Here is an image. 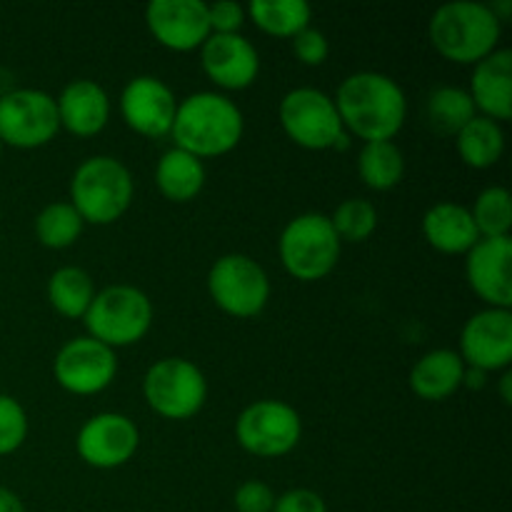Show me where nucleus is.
Wrapping results in <instances>:
<instances>
[{"mask_svg":"<svg viewBox=\"0 0 512 512\" xmlns=\"http://www.w3.org/2000/svg\"><path fill=\"white\" fill-rule=\"evenodd\" d=\"M463 373L465 363L455 350H433L425 353L418 363L410 370V388L418 398L423 400H438L450 398L463 388Z\"/></svg>","mask_w":512,"mask_h":512,"instance_id":"nucleus-22","label":"nucleus"},{"mask_svg":"<svg viewBox=\"0 0 512 512\" xmlns=\"http://www.w3.org/2000/svg\"><path fill=\"white\" fill-rule=\"evenodd\" d=\"M333 103L345 133H353L365 143L393 140L408 115L403 88L390 75L373 70L348 75L338 85Z\"/></svg>","mask_w":512,"mask_h":512,"instance_id":"nucleus-1","label":"nucleus"},{"mask_svg":"<svg viewBox=\"0 0 512 512\" xmlns=\"http://www.w3.org/2000/svg\"><path fill=\"white\" fill-rule=\"evenodd\" d=\"M133 175L110 155H93L75 168L70 180V205L83 223L110 225L133 203Z\"/></svg>","mask_w":512,"mask_h":512,"instance_id":"nucleus-4","label":"nucleus"},{"mask_svg":"<svg viewBox=\"0 0 512 512\" xmlns=\"http://www.w3.org/2000/svg\"><path fill=\"white\" fill-rule=\"evenodd\" d=\"M455 148H458L460 160L468 168L485 170L493 168L505 150V135L500 123L475 115L458 135H455Z\"/></svg>","mask_w":512,"mask_h":512,"instance_id":"nucleus-24","label":"nucleus"},{"mask_svg":"<svg viewBox=\"0 0 512 512\" xmlns=\"http://www.w3.org/2000/svg\"><path fill=\"white\" fill-rule=\"evenodd\" d=\"M140 445V433L130 418L120 413L93 415L80 428L75 448L78 455L98 470H113L133 460Z\"/></svg>","mask_w":512,"mask_h":512,"instance_id":"nucleus-14","label":"nucleus"},{"mask_svg":"<svg viewBox=\"0 0 512 512\" xmlns=\"http://www.w3.org/2000/svg\"><path fill=\"white\" fill-rule=\"evenodd\" d=\"M480 238H508L512 228V198L500 185H490L475 198L470 210Z\"/></svg>","mask_w":512,"mask_h":512,"instance_id":"nucleus-30","label":"nucleus"},{"mask_svg":"<svg viewBox=\"0 0 512 512\" xmlns=\"http://www.w3.org/2000/svg\"><path fill=\"white\" fill-rule=\"evenodd\" d=\"M423 235L430 248L445 255H468L480 240L470 208L458 203H438L423 215Z\"/></svg>","mask_w":512,"mask_h":512,"instance_id":"nucleus-21","label":"nucleus"},{"mask_svg":"<svg viewBox=\"0 0 512 512\" xmlns=\"http://www.w3.org/2000/svg\"><path fill=\"white\" fill-rule=\"evenodd\" d=\"M470 98L475 110H483V118L510 120L512 118V53L495 50L488 58L480 60L473 70Z\"/></svg>","mask_w":512,"mask_h":512,"instance_id":"nucleus-20","label":"nucleus"},{"mask_svg":"<svg viewBox=\"0 0 512 512\" xmlns=\"http://www.w3.org/2000/svg\"><path fill=\"white\" fill-rule=\"evenodd\" d=\"M60 130L55 98L45 90L20 88L0 98V143L13 148L48 145Z\"/></svg>","mask_w":512,"mask_h":512,"instance_id":"nucleus-11","label":"nucleus"},{"mask_svg":"<svg viewBox=\"0 0 512 512\" xmlns=\"http://www.w3.org/2000/svg\"><path fill=\"white\" fill-rule=\"evenodd\" d=\"M0 150H3V143H0Z\"/></svg>","mask_w":512,"mask_h":512,"instance_id":"nucleus-40","label":"nucleus"},{"mask_svg":"<svg viewBox=\"0 0 512 512\" xmlns=\"http://www.w3.org/2000/svg\"><path fill=\"white\" fill-rule=\"evenodd\" d=\"M178 98L173 90L153 75H138L120 95V113L125 125L145 138H163L173 128Z\"/></svg>","mask_w":512,"mask_h":512,"instance_id":"nucleus-16","label":"nucleus"},{"mask_svg":"<svg viewBox=\"0 0 512 512\" xmlns=\"http://www.w3.org/2000/svg\"><path fill=\"white\" fill-rule=\"evenodd\" d=\"M248 15L263 33L275 38H293L308 28L313 10L305 0H253Z\"/></svg>","mask_w":512,"mask_h":512,"instance_id":"nucleus-26","label":"nucleus"},{"mask_svg":"<svg viewBox=\"0 0 512 512\" xmlns=\"http://www.w3.org/2000/svg\"><path fill=\"white\" fill-rule=\"evenodd\" d=\"M83 218L70 203H50L35 218V235L50 250L70 248L83 233Z\"/></svg>","mask_w":512,"mask_h":512,"instance_id":"nucleus-29","label":"nucleus"},{"mask_svg":"<svg viewBox=\"0 0 512 512\" xmlns=\"http://www.w3.org/2000/svg\"><path fill=\"white\" fill-rule=\"evenodd\" d=\"M460 358L465 368L483 373L508 370L512 363V313L488 308L475 313L460 333Z\"/></svg>","mask_w":512,"mask_h":512,"instance_id":"nucleus-13","label":"nucleus"},{"mask_svg":"<svg viewBox=\"0 0 512 512\" xmlns=\"http://www.w3.org/2000/svg\"><path fill=\"white\" fill-rule=\"evenodd\" d=\"M340 238L328 215L303 213L290 220L278 240L283 268L303 283H315L333 273L340 260Z\"/></svg>","mask_w":512,"mask_h":512,"instance_id":"nucleus-5","label":"nucleus"},{"mask_svg":"<svg viewBox=\"0 0 512 512\" xmlns=\"http://www.w3.org/2000/svg\"><path fill=\"white\" fill-rule=\"evenodd\" d=\"M293 53L295 58L300 60L303 65H323L328 60L330 53V43L325 38V33H320L318 28L308 25V28L300 30L298 35H293Z\"/></svg>","mask_w":512,"mask_h":512,"instance_id":"nucleus-33","label":"nucleus"},{"mask_svg":"<svg viewBox=\"0 0 512 512\" xmlns=\"http://www.w3.org/2000/svg\"><path fill=\"white\" fill-rule=\"evenodd\" d=\"M118 373L115 350L98 343L90 335L75 338L58 350L53 375L63 390L73 395H98L108 388Z\"/></svg>","mask_w":512,"mask_h":512,"instance_id":"nucleus-12","label":"nucleus"},{"mask_svg":"<svg viewBox=\"0 0 512 512\" xmlns=\"http://www.w3.org/2000/svg\"><path fill=\"white\" fill-rule=\"evenodd\" d=\"M273 512H328V505L313 490L295 488L275 498Z\"/></svg>","mask_w":512,"mask_h":512,"instance_id":"nucleus-36","label":"nucleus"},{"mask_svg":"<svg viewBox=\"0 0 512 512\" xmlns=\"http://www.w3.org/2000/svg\"><path fill=\"white\" fill-rule=\"evenodd\" d=\"M243 130L245 120L238 105L225 95L203 90L180 100L170 135L175 148L205 160L238 148Z\"/></svg>","mask_w":512,"mask_h":512,"instance_id":"nucleus-2","label":"nucleus"},{"mask_svg":"<svg viewBox=\"0 0 512 512\" xmlns=\"http://www.w3.org/2000/svg\"><path fill=\"white\" fill-rule=\"evenodd\" d=\"M280 125L305 150H335L345 135L333 98L318 88H295L280 100Z\"/></svg>","mask_w":512,"mask_h":512,"instance_id":"nucleus-9","label":"nucleus"},{"mask_svg":"<svg viewBox=\"0 0 512 512\" xmlns=\"http://www.w3.org/2000/svg\"><path fill=\"white\" fill-rule=\"evenodd\" d=\"M200 63L205 75L225 90H245L260 73V55L245 35H215L200 45Z\"/></svg>","mask_w":512,"mask_h":512,"instance_id":"nucleus-18","label":"nucleus"},{"mask_svg":"<svg viewBox=\"0 0 512 512\" xmlns=\"http://www.w3.org/2000/svg\"><path fill=\"white\" fill-rule=\"evenodd\" d=\"M485 375L488 373H483V370H478V368H465L463 385H468V388H473V390L485 388Z\"/></svg>","mask_w":512,"mask_h":512,"instance_id":"nucleus-38","label":"nucleus"},{"mask_svg":"<svg viewBox=\"0 0 512 512\" xmlns=\"http://www.w3.org/2000/svg\"><path fill=\"white\" fill-rule=\"evenodd\" d=\"M358 173L370 190H393L405 175V158L393 140L365 143L358 155Z\"/></svg>","mask_w":512,"mask_h":512,"instance_id":"nucleus-28","label":"nucleus"},{"mask_svg":"<svg viewBox=\"0 0 512 512\" xmlns=\"http://www.w3.org/2000/svg\"><path fill=\"white\" fill-rule=\"evenodd\" d=\"M155 185L163 198L173 203H188L198 198L205 185L203 160L180 148H170L168 153L160 155L158 168H155Z\"/></svg>","mask_w":512,"mask_h":512,"instance_id":"nucleus-23","label":"nucleus"},{"mask_svg":"<svg viewBox=\"0 0 512 512\" xmlns=\"http://www.w3.org/2000/svg\"><path fill=\"white\" fill-rule=\"evenodd\" d=\"M510 385H512V373H510V370H505L503 378H500V398H503V403H505V405H508L510 400H512V390H510Z\"/></svg>","mask_w":512,"mask_h":512,"instance_id":"nucleus-39","label":"nucleus"},{"mask_svg":"<svg viewBox=\"0 0 512 512\" xmlns=\"http://www.w3.org/2000/svg\"><path fill=\"white\" fill-rule=\"evenodd\" d=\"M433 48L458 65H478L498 50L503 20L493 8L473 0H455L440 5L428 25Z\"/></svg>","mask_w":512,"mask_h":512,"instance_id":"nucleus-3","label":"nucleus"},{"mask_svg":"<svg viewBox=\"0 0 512 512\" xmlns=\"http://www.w3.org/2000/svg\"><path fill=\"white\" fill-rule=\"evenodd\" d=\"M425 115L440 135H458L478 115V110L468 90L440 85L425 100Z\"/></svg>","mask_w":512,"mask_h":512,"instance_id":"nucleus-27","label":"nucleus"},{"mask_svg":"<svg viewBox=\"0 0 512 512\" xmlns=\"http://www.w3.org/2000/svg\"><path fill=\"white\" fill-rule=\"evenodd\" d=\"M145 403L165 420H188L208 400V380L185 358H163L143 378Z\"/></svg>","mask_w":512,"mask_h":512,"instance_id":"nucleus-7","label":"nucleus"},{"mask_svg":"<svg viewBox=\"0 0 512 512\" xmlns=\"http://www.w3.org/2000/svg\"><path fill=\"white\" fill-rule=\"evenodd\" d=\"M28 438V415L10 395H0V455H10Z\"/></svg>","mask_w":512,"mask_h":512,"instance_id":"nucleus-32","label":"nucleus"},{"mask_svg":"<svg viewBox=\"0 0 512 512\" xmlns=\"http://www.w3.org/2000/svg\"><path fill=\"white\" fill-rule=\"evenodd\" d=\"M145 23L163 48L188 53L210 38L208 3L203 0H153L145 8Z\"/></svg>","mask_w":512,"mask_h":512,"instance_id":"nucleus-15","label":"nucleus"},{"mask_svg":"<svg viewBox=\"0 0 512 512\" xmlns=\"http://www.w3.org/2000/svg\"><path fill=\"white\" fill-rule=\"evenodd\" d=\"M245 23V8L235 0H218V3L208 5V25L210 33L215 35H230L240 33Z\"/></svg>","mask_w":512,"mask_h":512,"instance_id":"nucleus-35","label":"nucleus"},{"mask_svg":"<svg viewBox=\"0 0 512 512\" xmlns=\"http://www.w3.org/2000/svg\"><path fill=\"white\" fill-rule=\"evenodd\" d=\"M95 298V283L90 278L88 270L75 268V265H65V268L55 270L48 280V300L53 305L55 313L63 318L78 320L85 318L90 303Z\"/></svg>","mask_w":512,"mask_h":512,"instance_id":"nucleus-25","label":"nucleus"},{"mask_svg":"<svg viewBox=\"0 0 512 512\" xmlns=\"http://www.w3.org/2000/svg\"><path fill=\"white\" fill-rule=\"evenodd\" d=\"M330 223H333L340 243H363L378 228V210L370 200L350 198L335 208Z\"/></svg>","mask_w":512,"mask_h":512,"instance_id":"nucleus-31","label":"nucleus"},{"mask_svg":"<svg viewBox=\"0 0 512 512\" xmlns=\"http://www.w3.org/2000/svg\"><path fill=\"white\" fill-rule=\"evenodd\" d=\"M512 240L480 238L465 255V275L473 293L490 308L510 310L512 305Z\"/></svg>","mask_w":512,"mask_h":512,"instance_id":"nucleus-17","label":"nucleus"},{"mask_svg":"<svg viewBox=\"0 0 512 512\" xmlns=\"http://www.w3.org/2000/svg\"><path fill=\"white\" fill-rule=\"evenodd\" d=\"M303 435V420L293 405L283 400H258L235 420L240 448L255 458H283Z\"/></svg>","mask_w":512,"mask_h":512,"instance_id":"nucleus-10","label":"nucleus"},{"mask_svg":"<svg viewBox=\"0 0 512 512\" xmlns=\"http://www.w3.org/2000/svg\"><path fill=\"white\" fill-rule=\"evenodd\" d=\"M0 512H25V505L13 490L0 488Z\"/></svg>","mask_w":512,"mask_h":512,"instance_id":"nucleus-37","label":"nucleus"},{"mask_svg":"<svg viewBox=\"0 0 512 512\" xmlns=\"http://www.w3.org/2000/svg\"><path fill=\"white\" fill-rule=\"evenodd\" d=\"M208 293L223 313L233 318H255L270 300V280L258 260L230 253L215 260L210 268Z\"/></svg>","mask_w":512,"mask_h":512,"instance_id":"nucleus-8","label":"nucleus"},{"mask_svg":"<svg viewBox=\"0 0 512 512\" xmlns=\"http://www.w3.org/2000/svg\"><path fill=\"white\" fill-rule=\"evenodd\" d=\"M60 128L78 138H93L108 125L110 98L95 80H73L55 98Z\"/></svg>","mask_w":512,"mask_h":512,"instance_id":"nucleus-19","label":"nucleus"},{"mask_svg":"<svg viewBox=\"0 0 512 512\" xmlns=\"http://www.w3.org/2000/svg\"><path fill=\"white\" fill-rule=\"evenodd\" d=\"M83 320L90 338L110 350L125 348L148 335L153 325V303L133 285H110L95 293Z\"/></svg>","mask_w":512,"mask_h":512,"instance_id":"nucleus-6","label":"nucleus"},{"mask_svg":"<svg viewBox=\"0 0 512 512\" xmlns=\"http://www.w3.org/2000/svg\"><path fill=\"white\" fill-rule=\"evenodd\" d=\"M275 498L268 483L263 480H248L235 490V510L238 512H273Z\"/></svg>","mask_w":512,"mask_h":512,"instance_id":"nucleus-34","label":"nucleus"}]
</instances>
